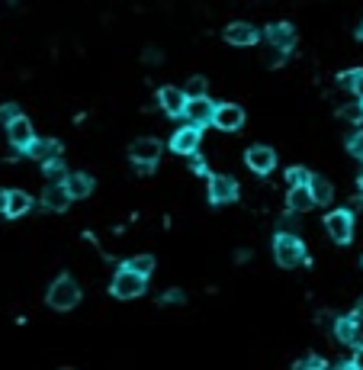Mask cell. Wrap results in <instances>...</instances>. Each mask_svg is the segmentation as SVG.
Masks as SVG:
<instances>
[{"mask_svg": "<svg viewBox=\"0 0 363 370\" xmlns=\"http://www.w3.org/2000/svg\"><path fill=\"white\" fill-rule=\"evenodd\" d=\"M296 226H299V222H296V216H283V219H280V232L296 235Z\"/></svg>", "mask_w": 363, "mask_h": 370, "instance_id": "cell-32", "label": "cell"}, {"mask_svg": "<svg viewBox=\"0 0 363 370\" xmlns=\"http://www.w3.org/2000/svg\"><path fill=\"white\" fill-rule=\"evenodd\" d=\"M16 116H23L16 103H4V106H0V122H13Z\"/></svg>", "mask_w": 363, "mask_h": 370, "instance_id": "cell-27", "label": "cell"}, {"mask_svg": "<svg viewBox=\"0 0 363 370\" xmlns=\"http://www.w3.org/2000/svg\"><path fill=\"white\" fill-rule=\"evenodd\" d=\"M171 148H174L177 155H193V151L199 148V129L197 126L177 129L174 139H171Z\"/></svg>", "mask_w": 363, "mask_h": 370, "instance_id": "cell-17", "label": "cell"}, {"mask_svg": "<svg viewBox=\"0 0 363 370\" xmlns=\"http://www.w3.org/2000/svg\"><path fill=\"white\" fill-rule=\"evenodd\" d=\"M190 167H193V171H197V174H206V161L199 158L197 151H193V155H190Z\"/></svg>", "mask_w": 363, "mask_h": 370, "instance_id": "cell-33", "label": "cell"}, {"mask_svg": "<svg viewBox=\"0 0 363 370\" xmlns=\"http://www.w3.org/2000/svg\"><path fill=\"white\" fill-rule=\"evenodd\" d=\"M357 39H363V23H360V26H357Z\"/></svg>", "mask_w": 363, "mask_h": 370, "instance_id": "cell-41", "label": "cell"}, {"mask_svg": "<svg viewBox=\"0 0 363 370\" xmlns=\"http://www.w3.org/2000/svg\"><path fill=\"white\" fill-rule=\"evenodd\" d=\"M42 206L52 212H65L71 206V193L65 190V184H48L46 190H42Z\"/></svg>", "mask_w": 363, "mask_h": 370, "instance_id": "cell-16", "label": "cell"}, {"mask_svg": "<svg viewBox=\"0 0 363 370\" xmlns=\"http://www.w3.org/2000/svg\"><path fill=\"white\" fill-rule=\"evenodd\" d=\"M161 148H164V145H161L158 139H136L132 148H129V155H132L136 165H158V161H161Z\"/></svg>", "mask_w": 363, "mask_h": 370, "instance_id": "cell-10", "label": "cell"}, {"mask_svg": "<svg viewBox=\"0 0 363 370\" xmlns=\"http://www.w3.org/2000/svg\"><path fill=\"white\" fill-rule=\"evenodd\" d=\"M158 103H161V110H164L167 116H183V106H187V97H183V91L180 87H161L158 91Z\"/></svg>", "mask_w": 363, "mask_h": 370, "instance_id": "cell-14", "label": "cell"}, {"mask_svg": "<svg viewBox=\"0 0 363 370\" xmlns=\"http://www.w3.org/2000/svg\"><path fill=\"white\" fill-rule=\"evenodd\" d=\"M7 139H10V145H13V148L26 151V148H29V142L36 139V132H32V122L26 120V116H16L13 122H7Z\"/></svg>", "mask_w": 363, "mask_h": 370, "instance_id": "cell-12", "label": "cell"}, {"mask_svg": "<svg viewBox=\"0 0 363 370\" xmlns=\"http://www.w3.org/2000/svg\"><path fill=\"white\" fill-rule=\"evenodd\" d=\"M26 151L36 161H52V158H61V142L58 139H32Z\"/></svg>", "mask_w": 363, "mask_h": 370, "instance_id": "cell-18", "label": "cell"}, {"mask_svg": "<svg viewBox=\"0 0 363 370\" xmlns=\"http://www.w3.org/2000/svg\"><path fill=\"white\" fill-rule=\"evenodd\" d=\"M334 370H354V367H350V364H341V367H334Z\"/></svg>", "mask_w": 363, "mask_h": 370, "instance_id": "cell-40", "label": "cell"}, {"mask_svg": "<svg viewBox=\"0 0 363 370\" xmlns=\"http://www.w3.org/2000/svg\"><path fill=\"white\" fill-rule=\"evenodd\" d=\"M212 126H219L222 132H238L244 126V110L238 103H219L212 113Z\"/></svg>", "mask_w": 363, "mask_h": 370, "instance_id": "cell-7", "label": "cell"}, {"mask_svg": "<svg viewBox=\"0 0 363 370\" xmlns=\"http://www.w3.org/2000/svg\"><path fill=\"white\" fill-rule=\"evenodd\" d=\"M318 325H325V328H334V316H331V312H318Z\"/></svg>", "mask_w": 363, "mask_h": 370, "instance_id": "cell-36", "label": "cell"}, {"mask_svg": "<svg viewBox=\"0 0 363 370\" xmlns=\"http://www.w3.org/2000/svg\"><path fill=\"white\" fill-rule=\"evenodd\" d=\"M209 94V81L206 77H190L187 84H183V97H206Z\"/></svg>", "mask_w": 363, "mask_h": 370, "instance_id": "cell-24", "label": "cell"}, {"mask_svg": "<svg viewBox=\"0 0 363 370\" xmlns=\"http://www.w3.org/2000/svg\"><path fill=\"white\" fill-rule=\"evenodd\" d=\"M273 257L280 267H299L305 264V245L299 235H289V232H277L273 238Z\"/></svg>", "mask_w": 363, "mask_h": 370, "instance_id": "cell-2", "label": "cell"}, {"mask_svg": "<svg viewBox=\"0 0 363 370\" xmlns=\"http://www.w3.org/2000/svg\"><path fill=\"white\" fill-rule=\"evenodd\" d=\"M46 302L52 306V310H58V312L74 310L77 302H81V287H77V280L68 277V274L55 277V283L48 287V293H46Z\"/></svg>", "mask_w": 363, "mask_h": 370, "instance_id": "cell-1", "label": "cell"}, {"mask_svg": "<svg viewBox=\"0 0 363 370\" xmlns=\"http://www.w3.org/2000/svg\"><path fill=\"white\" fill-rule=\"evenodd\" d=\"M360 190H363V171H360Z\"/></svg>", "mask_w": 363, "mask_h": 370, "instance_id": "cell-42", "label": "cell"}, {"mask_svg": "<svg viewBox=\"0 0 363 370\" xmlns=\"http://www.w3.org/2000/svg\"><path fill=\"white\" fill-rule=\"evenodd\" d=\"M264 39H267V46L270 49H277V52L286 55L289 49L296 46V30L289 23H270L267 26V32H264Z\"/></svg>", "mask_w": 363, "mask_h": 370, "instance_id": "cell-9", "label": "cell"}, {"mask_svg": "<svg viewBox=\"0 0 363 370\" xmlns=\"http://www.w3.org/2000/svg\"><path fill=\"white\" fill-rule=\"evenodd\" d=\"M348 148H350V155H354V158H363V132H357V136L350 139Z\"/></svg>", "mask_w": 363, "mask_h": 370, "instance_id": "cell-29", "label": "cell"}, {"mask_svg": "<svg viewBox=\"0 0 363 370\" xmlns=\"http://www.w3.org/2000/svg\"><path fill=\"white\" fill-rule=\"evenodd\" d=\"M334 335H338V341H344V345H363V325L357 316H341L334 319Z\"/></svg>", "mask_w": 363, "mask_h": 370, "instance_id": "cell-11", "label": "cell"}, {"mask_svg": "<svg viewBox=\"0 0 363 370\" xmlns=\"http://www.w3.org/2000/svg\"><path fill=\"white\" fill-rule=\"evenodd\" d=\"M360 106H363V100H360Z\"/></svg>", "mask_w": 363, "mask_h": 370, "instance_id": "cell-43", "label": "cell"}, {"mask_svg": "<svg viewBox=\"0 0 363 370\" xmlns=\"http://www.w3.org/2000/svg\"><path fill=\"white\" fill-rule=\"evenodd\" d=\"M354 77H357V71H344V75H338V87L350 91V87H354Z\"/></svg>", "mask_w": 363, "mask_h": 370, "instance_id": "cell-31", "label": "cell"}, {"mask_svg": "<svg viewBox=\"0 0 363 370\" xmlns=\"http://www.w3.org/2000/svg\"><path fill=\"white\" fill-rule=\"evenodd\" d=\"M354 316L363 322V296H360V300H357V306H354Z\"/></svg>", "mask_w": 363, "mask_h": 370, "instance_id": "cell-37", "label": "cell"}, {"mask_svg": "<svg viewBox=\"0 0 363 370\" xmlns=\"http://www.w3.org/2000/svg\"><path fill=\"white\" fill-rule=\"evenodd\" d=\"M309 193H312V200H315V206H328L334 200L331 181H325L322 174H312L309 177Z\"/></svg>", "mask_w": 363, "mask_h": 370, "instance_id": "cell-19", "label": "cell"}, {"mask_svg": "<svg viewBox=\"0 0 363 370\" xmlns=\"http://www.w3.org/2000/svg\"><path fill=\"white\" fill-rule=\"evenodd\" d=\"M338 116L344 122H360L363 120V106L360 103H348V106H341L338 110Z\"/></svg>", "mask_w": 363, "mask_h": 370, "instance_id": "cell-26", "label": "cell"}, {"mask_svg": "<svg viewBox=\"0 0 363 370\" xmlns=\"http://www.w3.org/2000/svg\"><path fill=\"white\" fill-rule=\"evenodd\" d=\"M244 165L254 174H270L277 167V151L267 148V145H251L248 155H244Z\"/></svg>", "mask_w": 363, "mask_h": 370, "instance_id": "cell-8", "label": "cell"}, {"mask_svg": "<svg viewBox=\"0 0 363 370\" xmlns=\"http://www.w3.org/2000/svg\"><path fill=\"white\" fill-rule=\"evenodd\" d=\"M309 177H312V174L305 171V167H299V165L286 171V184H289V187H303V184H309Z\"/></svg>", "mask_w": 363, "mask_h": 370, "instance_id": "cell-25", "label": "cell"}, {"mask_svg": "<svg viewBox=\"0 0 363 370\" xmlns=\"http://www.w3.org/2000/svg\"><path fill=\"white\" fill-rule=\"evenodd\" d=\"M258 39H260V32L254 30L251 23H232V26H225V42H228V46L248 49V46H254Z\"/></svg>", "mask_w": 363, "mask_h": 370, "instance_id": "cell-13", "label": "cell"}, {"mask_svg": "<svg viewBox=\"0 0 363 370\" xmlns=\"http://www.w3.org/2000/svg\"><path fill=\"white\" fill-rule=\"evenodd\" d=\"M65 370H71V367H65Z\"/></svg>", "mask_w": 363, "mask_h": 370, "instance_id": "cell-44", "label": "cell"}, {"mask_svg": "<svg viewBox=\"0 0 363 370\" xmlns=\"http://www.w3.org/2000/svg\"><path fill=\"white\" fill-rule=\"evenodd\" d=\"M286 206H289V212H305V210H312V206H315V200H312V193H309V184H303V187H289Z\"/></svg>", "mask_w": 363, "mask_h": 370, "instance_id": "cell-20", "label": "cell"}, {"mask_svg": "<svg viewBox=\"0 0 363 370\" xmlns=\"http://www.w3.org/2000/svg\"><path fill=\"white\" fill-rule=\"evenodd\" d=\"M4 210H7V190L0 187V212H4Z\"/></svg>", "mask_w": 363, "mask_h": 370, "instance_id": "cell-39", "label": "cell"}, {"mask_svg": "<svg viewBox=\"0 0 363 370\" xmlns=\"http://www.w3.org/2000/svg\"><path fill=\"white\" fill-rule=\"evenodd\" d=\"M32 210V197L26 190H7V216H23V212Z\"/></svg>", "mask_w": 363, "mask_h": 370, "instance_id": "cell-21", "label": "cell"}, {"mask_svg": "<svg viewBox=\"0 0 363 370\" xmlns=\"http://www.w3.org/2000/svg\"><path fill=\"white\" fill-rule=\"evenodd\" d=\"M42 174H46L52 184H61L65 177H68V171H65V161L61 158H52V161H42Z\"/></svg>", "mask_w": 363, "mask_h": 370, "instance_id": "cell-23", "label": "cell"}, {"mask_svg": "<svg viewBox=\"0 0 363 370\" xmlns=\"http://www.w3.org/2000/svg\"><path fill=\"white\" fill-rule=\"evenodd\" d=\"M350 367H354V370H363V345H357L354 357H350Z\"/></svg>", "mask_w": 363, "mask_h": 370, "instance_id": "cell-34", "label": "cell"}, {"mask_svg": "<svg viewBox=\"0 0 363 370\" xmlns=\"http://www.w3.org/2000/svg\"><path fill=\"white\" fill-rule=\"evenodd\" d=\"M161 302H164V306H180V302H187V296H183V290H167V293L161 296Z\"/></svg>", "mask_w": 363, "mask_h": 370, "instance_id": "cell-28", "label": "cell"}, {"mask_svg": "<svg viewBox=\"0 0 363 370\" xmlns=\"http://www.w3.org/2000/svg\"><path fill=\"white\" fill-rule=\"evenodd\" d=\"M145 287H148V277H138V274L126 271V267H119L113 277V283H110V290H113L116 300H136V296L145 293Z\"/></svg>", "mask_w": 363, "mask_h": 370, "instance_id": "cell-3", "label": "cell"}, {"mask_svg": "<svg viewBox=\"0 0 363 370\" xmlns=\"http://www.w3.org/2000/svg\"><path fill=\"white\" fill-rule=\"evenodd\" d=\"M248 257H251V251H248V248H242V251H238V255H235V261H242V264H244Z\"/></svg>", "mask_w": 363, "mask_h": 370, "instance_id": "cell-38", "label": "cell"}, {"mask_svg": "<svg viewBox=\"0 0 363 370\" xmlns=\"http://www.w3.org/2000/svg\"><path fill=\"white\" fill-rule=\"evenodd\" d=\"M325 229L328 235H331L338 245H348L350 238H354V216H350V210H334L325 216Z\"/></svg>", "mask_w": 363, "mask_h": 370, "instance_id": "cell-4", "label": "cell"}, {"mask_svg": "<svg viewBox=\"0 0 363 370\" xmlns=\"http://www.w3.org/2000/svg\"><path fill=\"white\" fill-rule=\"evenodd\" d=\"M145 65H161L164 61V55H161V49H145Z\"/></svg>", "mask_w": 363, "mask_h": 370, "instance_id": "cell-30", "label": "cell"}, {"mask_svg": "<svg viewBox=\"0 0 363 370\" xmlns=\"http://www.w3.org/2000/svg\"><path fill=\"white\" fill-rule=\"evenodd\" d=\"M212 113H216V103L209 100V94L206 97H187V106H183V116H187L190 126H209L212 122Z\"/></svg>", "mask_w": 363, "mask_h": 370, "instance_id": "cell-5", "label": "cell"}, {"mask_svg": "<svg viewBox=\"0 0 363 370\" xmlns=\"http://www.w3.org/2000/svg\"><path fill=\"white\" fill-rule=\"evenodd\" d=\"M238 200V184L228 174H212L209 177V203L222 206V203H235Z\"/></svg>", "mask_w": 363, "mask_h": 370, "instance_id": "cell-6", "label": "cell"}, {"mask_svg": "<svg viewBox=\"0 0 363 370\" xmlns=\"http://www.w3.org/2000/svg\"><path fill=\"white\" fill-rule=\"evenodd\" d=\"M122 267L132 271V274H138V277H152L154 274V257L152 255H136V257H129Z\"/></svg>", "mask_w": 363, "mask_h": 370, "instance_id": "cell-22", "label": "cell"}, {"mask_svg": "<svg viewBox=\"0 0 363 370\" xmlns=\"http://www.w3.org/2000/svg\"><path fill=\"white\" fill-rule=\"evenodd\" d=\"M312 370H315V367H312Z\"/></svg>", "mask_w": 363, "mask_h": 370, "instance_id": "cell-45", "label": "cell"}, {"mask_svg": "<svg viewBox=\"0 0 363 370\" xmlns=\"http://www.w3.org/2000/svg\"><path fill=\"white\" fill-rule=\"evenodd\" d=\"M350 91H354L357 97L363 100V71H357V77H354V87H350Z\"/></svg>", "mask_w": 363, "mask_h": 370, "instance_id": "cell-35", "label": "cell"}, {"mask_svg": "<svg viewBox=\"0 0 363 370\" xmlns=\"http://www.w3.org/2000/svg\"><path fill=\"white\" fill-rule=\"evenodd\" d=\"M61 184H65V190L71 193V200H87L93 193V177H91V174H84V171L68 174Z\"/></svg>", "mask_w": 363, "mask_h": 370, "instance_id": "cell-15", "label": "cell"}]
</instances>
